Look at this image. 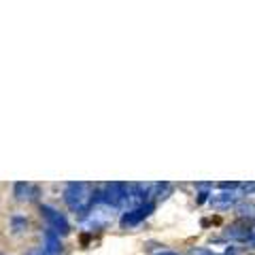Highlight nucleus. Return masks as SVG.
<instances>
[{
	"label": "nucleus",
	"mask_w": 255,
	"mask_h": 255,
	"mask_svg": "<svg viewBox=\"0 0 255 255\" xmlns=\"http://www.w3.org/2000/svg\"><path fill=\"white\" fill-rule=\"evenodd\" d=\"M64 200H66L70 211L85 213L92 209L94 204V194L90 183H68L64 189Z\"/></svg>",
	"instance_id": "f257e3e1"
},
{
	"label": "nucleus",
	"mask_w": 255,
	"mask_h": 255,
	"mask_svg": "<svg viewBox=\"0 0 255 255\" xmlns=\"http://www.w3.org/2000/svg\"><path fill=\"white\" fill-rule=\"evenodd\" d=\"M41 215L45 217V221L49 223V230H53L55 234H68V232H70L68 219L64 217L60 211H55L53 206H49V204H41Z\"/></svg>",
	"instance_id": "f03ea898"
},
{
	"label": "nucleus",
	"mask_w": 255,
	"mask_h": 255,
	"mask_svg": "<svg viewBox=\"0 0 255 255\" xmlns=\"http://www.w3.org/2000/svg\"><path fill=\"white\" fill-rule=\"evenodd\" d=\"M153 209H155V204L153 202H142V204H136V206H132L128 213H124L122 215V226L124 228H130V226H138V223L142 221V219H147L151 213H153Z\"/></svg>",
	"instance_id": "7ed1b4c3"
},
{
	"label": "nucleus",
	"mask_w": 255,
	"mask_h": 255,
	"mask_svg": "<svg viewBox=\"0 0 255 255\" xmlns=\"http://www.w3.org/2000/svg\"><path fill=\"white\" fill-rule=\"evenodd\" d=\"M238 194H234V191H219V194H215L209 198V204L213 206V209H217V211H226L230 209V206H236L238 202Z\"/></svg>",
	"instance_id": "20e7f679"
},
{
	"label": "nucleus",
	"mask_w": 255,
	"mask_h": 255,
	"mask_svg": "<svg viewBox=\"0 0 255 255\" xmlns=\"http://www.w3.org/2000/svg\"><path fill=\"white\" fill-rule=\"evenodd\" d=\"M43 255H60L62 251V243H60V234H55L53 230H47L45 238H43Z\"/></svg>",
	"instance_id": "39448f33"
},
{
	"label": "nucleus",
	"mask_w": 255,
	"mask_h": 255,
	"mask_svg": "<svg viewBox=\"0 0 255 255\" xmlns=\"http://www.w3.org/2000/svg\"><path fill=\"white\" fill-rule=\"evenodd\" d=\"M36 194V187L32 183H15V196L17 200H32Z\"/></svg>",
	"instance_id": "423d86ee"
},
{
	"label": "nucleus",
	"mask_w": 255,
	"mask_h": 255,
	"mask_svg": "<svg viewBox=\"0 0 255 255\" xmlns=\"http://www.w3.org/2000/svg\"><path fill=\"white\" fill-rule=\"evenodd\" d=\"M170 189H172L170 183H153V185H151V196H155V198H166V196L170 194Z\"/></svg>",
	"instance_id": "0eeeda50"
},
{
	"label": "nucleus",
	"mask_w": 255,
	"mask_h": 255,
	"mask_svg": "<svg viewBox=\"0 0 255 255\" xmlns=\"http://www.w3.org/2000/svg\"><path fill=\"white\" fill-rule=\"evenodd\" d=\"M238 189H241V191H243V194H247V196H249V194H253V191H255V181L238 183Z\"/></svg>",
	"instance_id": "6e6552de"
},
{
	"label": "nucleus",
	"mask_w": 255,
	"mask_h": 255,
	"mask_svg": "<svg viewBox=\"0 0 255 255\" xmlns=\"http://www.w3.org/2000/svg\"><path fill=\"white\" fill-rule=\"evenodd\" d=\"M11 221H13V228L17 230V232H19L21 228H26V219H21V217H13Z\"/></svg>",
	"instance_id": "1a4fd4ad"
},
{
	"label": "nucleus",
	"mask_w": 255,
	"mask_h": 255,
	"mask_svg": "<svg viewBox=\"0 0 255 255\" xmlns=\"http://www.w3.org/2000/svg\"><path fill=\"white\" fill-rule=\"evenodd\" d=\"M191 255H219V253H213L211 249H194Z\"/></svg>",
	"instance_id": "9d476101"
},
{
	"label": "nucleus",
	"mask_w": 255,
	"mask_h": 255,
	"mask_svg": "<svg viewBox=\"0 0 255 255\" xmlns=\"http://www.w3.org/2000/svg\"><path fill=\"white\" fill-rule=\"evenodd\" d=\"M153 255H181V253H177V251H155Z\"/></svg>",
	"instance_id": "9b49d317"
},
{
	"label": "nucleus",
	"mask_w": 255,
	"mask_h": 255,
	"mask_svg": "<svg viewBox=\"0 0 255 255\" xmlns=\"http://www.w3.org/2000/svg\"><path fill=\"white\" fill-rule=\"evenodd\" d=\"M247 245L255 247V230H251V236H249V241H247Z\"/></svg>",
	"instance_id": "f8f14e48"
},
{
	"label": "nucleus",
	"mask_w": 255,
	"mask_h": 255,
	"mask_svg": "<svg viewBox=\"0 0 255 255\" xmlns=\"http://www.w3.org/2000/svg\"><path fill=\"white\" fill-rule=\"evenodd\" d=\"M30 255H43V251H34V253H30Z\"/></svg>",
	"instance_id": "ddd939ff"
}]
</instances>
